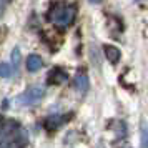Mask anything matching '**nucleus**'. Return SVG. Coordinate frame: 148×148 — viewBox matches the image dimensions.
<instances>
[{"mask_svg":"<svg viewBox=\"0 0 148 148\" xmlns=\"http://www.w3.org/2000/svg\"><path fill=\"white\" fill-rule=\"evenodd\" d=\"M43 93H45V90L42 87H38V85H35V87L27 88L18 97V101H20L22 105H35V103H38L43 98Z\"/></svg>","mask_w":148,"mask_h":148,"instance_id":"f257e3e1","label":"nucleus"},{"mask_svg":"<svg viewBox=\"0 0 148 148\" xmlns=\"http://www.w3.org/2000/svg\"><path fill=\"white\" fill-rule=\"evenodd\" d=\"M68 78V75L62 70V68H53L50 73H48V82L50 83H63Z\"/></svg>","mask_w":148,"mask_h":148,"instance_id":"39448f33","label":"nucleus"},{"mask_svg":"<svg viewBox=\"0 0 148 148\" xmlns=\"http://www.w3.org/2000/svg\"><path fill=\"white\" fill-rule=\"evenodd\" d=\"M10 75H12V67L8 63H0V77L8 78Z\"/></svg>","mask_w":148,"mask_h":148,"instance_id":"1a4fd4ad","label":"nucleus"},{"mask_svg":"<svg viewBox=\"0 0 148 148\" xmlns=\"http://www.w3.org/2000/svg\"><path fill=\"white\" fill-rule=\"evenodd\" d=\"M73 17H75V10L72 7H58V8H55L52 18H53V22L57 25L68 27L73 22Z\"/></svg>","mask_w":148,"mask_h":148,"instance_id":"f03ea898","label":"nucleus"},{"mask_svg":"<svg viewBox=\"0 0 148 148\" xmlns=\"http://www.w3.org/2000/svg\"><path fill=\"white\" fill-rule=\"evenodd\" d=\"M73 85L80 93H85V92L88 90V77L85 73H78L77 77H75Z\"/></svg>","mask_w":148,"mask_h":148,"instance_id":"423d86ee","label":"nucleus"},{"mask_svg":"<svg viewBox=\"0 0 148 148\" xmlns=\"http://www.w3.org/2000/svg\"><path fill=\"white\" fill-rule=\"evenodd\" d=\"M140 147L148 148V123L145 120L141 121V127H140Z\"/></svg>","mask_w":148,"mask_h":148,"instance_id":"0eeeda50","label":"nucleus"},{"mask_svg":"<svg viewBox=\"0 0 148 148\" xmlns=\"http://www.w3.org/2000/svg\"><path fill=\"white\" fill-rule=\"evenodd\" d=\"M103 52H105V57H107V60L110 62V63H118L121 58V53H120V50L115 47V45H105L103 47Z\"/></svg>","mask_w":148,"mask_h":148,"instance_id":"7ed1b4c3","label":"nucleus"},{"mask_svg":"<svg viewBox=\"0 0 148 148\" xmlns=\"http://www.w3.org/2000/svg\"><path fill=\"white\" fill-rule=\"evenodd\" d=\"M12 63H14V67H17L20 63V50L18 48H15L14 52H12Z\"/></svg>","mask_w":148,"mask_h":148,"instance_id":"9d476101","label":"nucleus"},{"mask_svg":"<svg viewBox=\"0 0 148 148\" xmlns=\"http://www.w3.org/2000/svg\"><path fill=\"white\" fill-rule=\"evenodd\" d=\"M2 12H3V3L0 2V14H2Z\"/></svg>","mask_w":148,"mask_h":148,"instance_id":"ddd939ff","label":"nucleus"},{"mask_svg":"<svg viewBox=\"0 0 148 148\" xmlns=\"http://www.w3.org/2000/svg\"><path fill=\"white\" fill-rule=\"evenodd\" d=\"M63 116H58V115H55V116H50V118H47L45 120V127L48 128V130H55V128H58L63 123Z\"/></svg>","mask_w":148,"mask_h":148,"instance_id":"6e6552de","label":"nucleus"},{"mask_svg":"<svg viewBox=\"0 0 148 148\" xmlns=\"http://www.w3.org/2000/svg\"><path fill=\"white\" fill-rule=\"evenodd\" d=\"M88 2H92V3H100L101 0H88Z\"/></svg>","mask_w":148,"mask_h":148,"instance_id":"f8f14e48","label":"nucleus"},{"mask_svg":"<svg viewBox=\"0 0 148 148\" xmlns=\"http://www.w3.org/2000/svg\"><path fill=\"white\" fill-rule=\"evenodd\" d=\"M25 65H27V70L28 72H38L42 68V65H43V62H42V58L38 57V55H35V53H32V55H28L27 57V60H25Z\"/></svg>","mask_w":148,"mask_h":148,"instance_id":"20e7f679","label":"nucleus"},{"mask_svg":"<svg viewBox=\"0 0 148 148\" xmlns=\"http://www.w3.org/2000/svg\"><path fill=\"white\" fill-rule=\"evenodd\" d=\"M0 148H18V145L14 141H5V143H0Z\"/></svg>","mask_w":148,"mask_h":148,"instance_id":"9b49d317","label":"nucleus"}]
</instances>
